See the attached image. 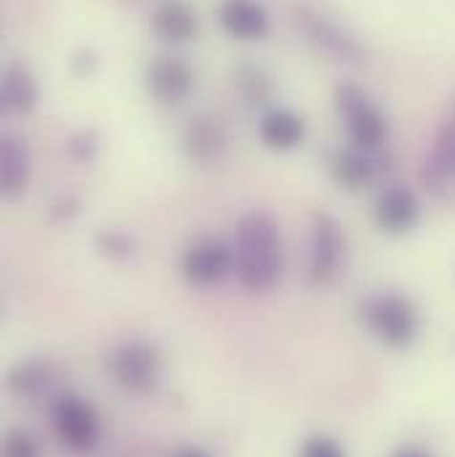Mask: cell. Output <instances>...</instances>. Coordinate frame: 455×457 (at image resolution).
Masks as SVG:
<instances>
[{"instance_id":"19","label":"cell","mask_w":455,"mask_h":457,"mask_svg":"<svg viewBox=\"0 0 455 457\" xmlns=\"http://www.w3.org/2000/svg\"><path fill=\"white\" fill-rule=\"evenodd\" d=\"M48 383H51V367L40 359L21 361L8 375V388L16 396H38L48 388Z\"/></svg>"},{"instance_id":"12","label":"cell","mask_w":455,"mask_h":457,"mask_svg":"<svg viewBox=\"0 0 455 457\" xmlns=\"http://www.w3.org/2000/svg\"><path fill=\"white\" fill-rule=\"evenodd\" d=\"M219 21L237 40H261L269 29L266 8L258 0H222Z\"/></svg>"},{"instance_id":"8","label":"cell","mask_w":455,"mask_h":457,"mask_svg":"<svg viewBox=\"0 0 455 457\" xmlns=\"http://www.w3.org/2000/svg\"><path fill=\"white\" fill-rule=\"evenodd\" d=\"M296 21L309 35V40L323 54L333 56L336 62H359L362 59V46L357 43V37H351L341 24H336L325 13L301 5V8H296Z\"/></svg>"},{"instance_id":"18","label":"cell","mask_w":455,"mask_h":457,"mask_svg":"<svg viewBox=\"0 0 455 457\" xmlns=\"http://www.w3.org/2000/svg\"><path fill=\"white\" fill-rule=\"evenodd\" d=\"M224 130L214 117H195L184 130V149L198 162H211L224 149Z\"/></svg>"},{"instance_id":"20","label":"cell","mask_w":455,"mask_h":457,"mask_svg":"<svg viewBox=\"0 0 455 457\" xmlns=\"http://www.w3.org/2000/svg\"><path fill=\"white\" fill-rule=\"evenodd\" d=\"M234 86L242 94V99L250 104H264L272 94V83L258 67H240L234 72Z\"/></svg>"},{"instance_id":"23","label":"cell","mask_w":455,"mask_h":457,"mask_svg":"<svg viewBox=\"0 0 455 457\" xmlns=\"http://www.w3.org/2000/svg\"><path fill=\"white\" fill-rule=\"evenodd\" d=\"M97 245H99L102 253H107L113 258H131L133 255V242L122 231H113V228L110 231H102L99 239H97Z\"/></svg>"},{"instance_id":"22","label":"cell","mask_w":455,"mask_h":457,"mask_svg":"<svg viewBox=\"0 0 455 457\" xmlns=\"http://www.w3.org/2000/svg\"><path fill=\"white\" fill-rule=\"evenodd\" d=\"M3 457H40L38 442L24 431H8L3 439Z\"/></svg>"},{"instance_id":"7","label":"cell","mask_w":455,"mask_h":457,"mask_svg":"<svg viewBox=\"0 0 455 457\" xmlns=\"http://www.w3.org/2000/svg\"><path fill=\"white\" fill-rule=\"evenodd\" d=\"M229 271H234V250L216 237L198 239L181 258V274L195 287H214Z\"/></svg>"},{"instance_id":"2","label":"cell","mask_w":455,"mask_h":457,"mask_svg":"<svg viewBox=\"0 0 455 457\" xmlns=\"http://www.w3.org/2000/svg\"><path fill=\"white\" fill-rule=\"evenodd\" d=\"M359 320L386 348H408L418 338L421 317L416 303L397 290H378L359 301Z\"/></svg>"},{"instance_id":"5","label":"cell","mask_w":455,"mask_h":457,"mask_svg":"<svg viewBox=\"0 0 455 457\" xmlns=\"http://www.w3.org/2000/svg\"><path fill=\"white\" fill-rule=\"evenodd\" d=\"M160 351L147 341H128L117 345L110 356L114 383L128 394H147L160 380Z\"/></svg>"},{"instance_id":"24","label":"cell","mask_w":455,"mask_h":457,"mask_svg":"<svg viewBox=\"0 0 455 457\" xmlns=\"http://www.w3.org/2000/svg\"><path fill=\"white\" fill-rule=\"evenodd\" d=\"M392 457H434L432 453H426L424 447H416V445H405V447H400L397 453Z\"/></svg>"},{"instance_id":"17","label":"cell","mask_w":455,"mask_h":457,"mask_svg":"<svg viewBox=\"0 0 455 457\" xmlns=\"http://www.w3.org/2000/svg\"><path fill=\"white\" fill-rule=\"evenodd\" d=\"M448 179H455V99L437 130L434 149L426 160V181L445 184Z\"/></svg>"},{"instance_id":"1","label":"cell","mask_w":455,"mask_h":457,"mask_svg":"<svg viewBox=\"0 0 455 457\" xmlns=\"http://www.w3.org/2000/svg\"><path fill=\"white\" fill-rule=\"evenodd\" d=\"M234 274L250 293H269L285 266L282 234L277 221L264 211H248L234 227Z\"/></svg>"},{"instance_id":"10","label":"cell","mask_w":455,"mask_h":457,"mask_svg":"<svg viewBox=\"0 0 455 457\" xmlns=\"http://www.w3.org/2000/svg\"><path fill=\"white\" fill-rule=\"evenodd\" d=\"M375 224L386 234H408L421 221V200L405 184H389L375 197Z\"/></svg>"},{"instance_id":"14","label":"cell","mask_w":455,"mask_h":457,"mask_svg":"<svg viewBox=\"0 0 455 457\" xmlns=\"http://www.w3.org/2000/svg\"><path fill=\"white\" fill-rule=\"evenodd\" d=\"M307 125L291 110H272L258 122V138L272 152H293L304 144Z\"/></svg>"},{"instance_id":"15","label":"cell","mask_w":455,"mask_h":457,"mask_svg":"<svg viewBox=\"0 0 455 457\" xmlns=\"http://www.w3.org/2000/svg\"><path fill=\"white\" fill-rule=\"evenodd\" d=\"M40 88L24 64H8L0 83V102L8 114H29L38 104Z\"/></svg>"},{"instance_id":"9","label":"cell","mask_w":455,"mask_h":457,"mask_svg":"<svg viewBox=\"0 0 455 457\" xmlns=\"http://www.w3.org/2000/svg\"><path fill=\"white\" fill-rule=\"evenodd\" d=\"M386 157L383 149L373 152V149H362L349 144L346 149H339L331 160V170L336 176V181L349 192H362L373 184L381 181V176L386 173Z\"/></svg>"},{"instance_id":"6","label":"cell","mask_w":455,"mask_h":457,"mask_svg":"<svg viewBox=\"0 0 455 457\" xmlns=\"http://www.w3.org/2000/svg\"><path fill=\"white\" fill-rule=\"evenodd\" d=\"M51 418H54V428H56L59 439L70 450L88 453L97 447V442L102 436V420H99V412L94 410V404H88L86 399H80L75 394L59 396L54 402Z\"/></svg>"},{"instance_id":"25","label":"cell","mask_w":455,"mask_h":457,"mask_svg":"<svg viewBox=\"0 0 455 457\" xmlns=\"http://www.w3.org/2000/svg\"><path fill=\"white\" fill-rule=\"evenodd\" d=\"M173 457H214L211 453H206L203 447H181Z\"/></svg>"},{"instance_id":"21","label":"cell","mask_w":455,"mask_h":457,"mask_svg":"<svg viewBox=\"0 0 455 457\" xmlns=\"http://www.w3.org/2000/svg\"><path fill=\"white\" fill-rule=\"evenodd\" d=\"M299 457H346V453H343V447L333 436L315 434V436H309V439L301 442Z\"/></svg>"},{"instance_id":"4","label":"cell","mask_w":455,"mask_h":457,"mask_svg":"<svg viewBox=\"0 0 455 457\" xmlns=\"http://www.w3.org/2000/svg\"><path fill=\"white\" fill-rule=\"evenodd\" d=\"M346 266V234L341 224L317 211L312 216V242H309V279L315 285H331L341 277Z\"/></svg>"},{"instance_id":"3","label":"cell","mask_w":455,"mask_h":457,"mask_svg":"<svg viewBox=\"0 0 455 457\" xmlns=\"http://www.w3.org/2000/svg\"><path fill=\"white\" fill-rule=\"evenodd\" d=\"M336 110L341 114L343 128L349 133V141L362 149H383L389 138V122L386 114L381 112L373 99L359 91L351 83H343L336 88Z\"/></svg>"},{"instance_id":"13","label":"cell","mask_w":455,"mask_h":457,"mask_svg":"<svg viewBox=\"0 0 455 457\" xmlns=\"http://www.w3.org/2000/svg\"><path fill=\"white\" fill-rule=\"evenodd\" d=\"M29 173H32V157H29L27 144L16 136H3V141H0V192H3V197H8V200L19 197L29 184Z\"/></svg>"},{"instance_id":"11","label":"cell","mask_w":455,"mask_h":457,"mask_svg":"<svg viewBox=\"0 0 455 457\" xmlns=\"http://www.w3.org/2000/svg\"><path fill=\"white\" fill-rule=\"evenodd\" d=\"M147 88H149V94L160 104L173 107V104H181L192 94V88H195V72L181 59L160 56V59H155L147 67Z\"/></svg>"},{"instance_id":"16","label":"cell","mask_w":455,"mask_h":457,"mask_svg":"<svg viewBox=\"0 0 455 457\" xmlns=\"http://www.w3.org/2000/svg\"><path fill=\"white\" fill-rule=\"evenodd\" d=\"M152 32L168 43H187L198 32V13L181 0H165L152 13Z\"/></svg>"}]
</instances>
